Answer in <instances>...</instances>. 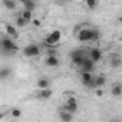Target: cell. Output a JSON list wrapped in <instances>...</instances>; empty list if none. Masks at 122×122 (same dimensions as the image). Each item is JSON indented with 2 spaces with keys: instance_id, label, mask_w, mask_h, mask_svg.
<instances>
[{
  "instance_id": "1",
  "label": "cell",
  "mask_w": 122,
  "mask_h": 122,
  "mask_svg": "<svg viewBox=\"0 0 122 122\" xmlns=\"http://www.w3.org/2000/svg\"><path fill=\"white\" fill-rule=\"evenodd\" d=\"M101 37L99 32L96 29H91V27H82L78 35H76V39L81 42V43H88V42H96L98 39Z\"/></svg>"
},
{
  "instance_id": "2",
  "label": "cell",
  "mask_w": 122,
  "mask_h": 122,
  "mask_svg": "<svg viewBox=\"0 0 122 122\" xmlns=\"http://www.w3.org/2000/svg\"><path fill=\"white\" fill-rule=\"evenodd\" d=\"M0 46H2V49H3L5 53H10V55H12V53H16V52L19 50L16 42H15L10 36H3L2 40H0Z\"/></svg>"
},
{
  "instance_id": "3",
  "label": "cell",
  "mask_w": 122,
  "mask_h": 122,
  "mask_svg": "<svg viewBox=\"0 0 122 122\" xmlns=\"http://www.w3.org/2000/svg\"><path fill=\"white\" fill-rule=\"evenodd\" d=\"M60 39H62V32H60V30H53V32H50L46 36L45 45H46L47 49L49 47H56V45L60 42Z\"/></svg>"
},
{
  "instance_id": "4",
  "label": "cell",
  "mask_w": 122,
  "mask_h": 122,
  "mask_svg": "<svg viewBox=\"0 0 122 122\" xmlns=\"http://www.w3.org/2000/svg\"><path fill=\"white\" fill-rule=\"evenodd\" d=\"M69 57H71L72 63H73L75 66H78L79 69H82V66H83V63H85V60H86V57H88V56H85V55H83V52H82L81 49H78V50L71 52Z\"/></svg>"
},
{
  "instance_id": "5",
  "label": "cell",
  "mask_w": 122,
  "mask_h": 122,
  "mask_svg": "<svg viewBox=\"0 0 122 122\" xmlns=\"http://www.w3.org/2000/svg\"><path fill=\"white\" fill-rule=\"evenodd\" d=\"M63 111H66V112H69V113H72V115L78 111V101H76L75 96H69V98L66 99V102H65V105H63Z\"/></svg>"
},
{
  "instance_id": "6",
  "label": "cell",
  "mask_w": 122,
  "mask_h": 122,
  "mask_svg": "<svg viewBox=\"0 0 122 122\" xmlns=\"http://www.w3.org/2000/svg\"><path fill=\"white\" fill-rule=\"evenodd\" d=\"M39 53H40V47L37 45L32 43V45H27L23 47V56H26V57H36Z\"/></svg>"
},
{
  "instance_id": "7",
  "label": "cell",
  "mask_w": 122,
  "mask_h": 122,
  "mask_svg": "<svg viewBox=\"0 0 122 122\" xmlns=\"http://www.w3.org/2000/svg\"><path fill=\"white\" fill-rule=\"evenodd\" d=\"M81 81H82V85L86 86V88H91V89H95V85H93V81H95V76L89 72H81Z\"/></svg>"
},
{
  "instance_id": "8",
  "label": "cell",
  "mask_w": 122,
  "mask_h": 122,
  "mask_svg": "<svg viewBox=\"0 0 122 122\" xmlns=\"http://www.w3.org/2000/svg\"><path fill=\"white\" fill-rule=\"evenodd\" d=\"M43 62H45V65L47 68H57L59 63H60V60H59V56L57 55H46V57H45Z\"/></svg>"
},
{
  "instance_id": "9",
  "label": "cell",
  "mask_w": 122,
  "mask_h": 122,
  "mask_svg": "<svg viewBox=\"0 0 122 122\" xmlns=\"http://www.w3.org/2000/svg\"><path fill=\"white\" fill-rule=\"evenodd\" d=\"M92 62H95V63H98L99 60L102 59V52L99 50V49H96V47H93V49H91L89 50V56H88Z\"/></svg>"
},
{
  "instance_id": "10",
  "label": "cell",
  "mask_w": 122,
  "mask_h": 122,
  "mask_svg": "<svg viewBox=\"0 0 122 122\" xmlns=\"http://www.w3.org/2000/svg\"><path fill=\"white\" fill-rule=\"evenodd\" d=\"M36 88L37 91H45V89H50V81L47 78H40L36 82Z\"/></svg>"
},
{
  "instance_id": "11",
  "label": "cell",
  "mask_w": 122,
  "mask_h": 122,
  "mask_svg": "<svg viewBox=\"0 0 122 122\" xmlns=\"http://www.w3.org/2000/svg\"><path fill=\"white\" fill-rule=\"evenodd\" d=\"M5 32H6V35H9V36H10V37H13V39H16V37L19 36L16 26L9 25V23H6V25H5Z\"/></svg>"
},
{
  "instance_id": "12",
  "label": "cell",
  "mask_w": 122,
  "mask_h": 122,
  "mask_svg": "<svg viewBox=\"0 0 122 122\" xmlns=\"http://www.w3.org/2000/svg\"><path fill=\"white\" fill-rule=\"evenodd\" d=\"M93 69H95V62H92L89 57H86L85 63H83V66H82V69H81V72H89V73H92Z\"/></svg>"
},
{
  "instance_id": "13",
  "label": "cell",
  "mask_w": 122,
  "mask_h": 122,
  "mask_svg": "<svg viewBox=\"0 0 122 122\" xmlns=\"http://www.w3.org/2000/svg\"><path fill=\"white\" fill-rule=\"evenodd\" d=\"M109 63H111L112 68L118 69V68L122 66V59H121L119 55H112V56H111V60H109Z\"/></svg>"
},
{
  "instance_id": "14",
  "label": "cell",
  "mask_w": 122,
  "mask_h": 122,
  "mask_svg": "<svg viewBox=\"0 0 122 122\" xmlns=\"http://www.w3.org/2000/svg\"><path fill=\"white\" fill-rule=\"evenodd\" d=\"M52 95H53L52 89H45V91H39V92H37V98H39L40 101H47V99L52 98Z\"/></svg>"
},
{
  "instance_id": "15",
  "label": "cell",
  "mask_w": 122,
  "mask_h": 122,
  "mask_svg": "<svg viewBox=\"0 0 122 122\" xmlns=\"http://www.w3.org/2000/svg\"><path fill=\"white\" fill-rule=\"evenodd\" d=\"M59 119L62 121V122H72V121H73V115L62 109V111L59 112Z\"/></svg>"
},
{
  "instance_id": "16",
  "label": "cell",
  "mask_w": 122,
  "mask_h": 122,
  "mask_svg": "<svg viewBox=\"0 0 122 122\" xmlns=\"http://www.w3.org/2000/svg\"><path fill=\"white\" fill-rule=\"evenodd\" d=\"M22 7H23V10L33 12V10L37 7V5H36L35 2H30V0H23V2H22Z\"/></svg>"
},
{
  "instance_id": "17",
  "label": "cell",
  "mask_w": 122,
  "mask_h": 122,
  "mask_svg": "<svg viewBox=\"0 0 122 122\" xmlns=\"http://www.w3.org/2000/svg\"><path fill=\"white\" fill-rule=\"evenodd\" d=\"M111 95H112L113 98H119V96H122V85H121V83L113 85L112 89H111Z\"/></svg>"
},
{
  "instance_id": "18",
  "label": "cell",
  "mask_w": 122,
  "mask_h": 122,
  "mask_svg": "<svg viewBox=\"0 0 122 122\" xmlns=\"http://www.w3.org/2000/svg\"><path fill=\"white\" fill-rule=\"evenodd\" d=\"M105 83H106V78H105V76H96V78H95V81H93L95 89H101Z\"/></svg>"
},
{
  "instance_id": "19",
  "label": "cell",
  "mask_w": 122,
  "mask_h": 122,
  "mask_svg": "<svg viewBox=\"0 0 122 122\" xmlns=\"http://www.w3.org/2000/svg\"><path fill=\"white\" fill-rule=\"evenodd\" d=\"M2 5L7 9V10H10V12H13L15 9H16V2H13V0H3V2H2Z\"/></svg>"
},
{
  "instance_id": "20",
  "label": "cell",
  "mask_w": 122,
  "mask_h": 122,
  "mask_svg": "<svg viewBox=\"0 0 122 122\" xmlns=\"http://www.w3.org/2000/svg\"><path fill=\"white\" fill-rule=\"evenodd\" d=\"M20 16L29 23V22H33V12H29V10H22V13H20Z\"/></svg>"
},
{
  "instance_id": "21",
  "label": "cell",
  "mask_w": 122,
  "mask_h": 122,
  "mask_svg": "<svg viewBox=\"0 0 122 122\" xmlns=\"http://www.w3.org/2000/svg\"><path fill=\"white\" fill-rule=\"evenodd\" d=\"M10 75V69L9 68H3V69H0V79L2 81H6Z\"/></svg>"
},
{
  "instance_id": "22",
  "label": "cell",
  "mask_w": 122,
  "mask_h": 122,
  "mask_svg": "<svg viewBox=\"0 0 122 122\" xmlns=\"http://www.w3.org/2000/svg\"><path fill=\"white\" fill-rule=\"evenodd\" d=\"M15 23H16V27H25V26L27 25V22H26V20H25L20 15L16 17V22H15Z\"/></svg>"
},
{
  "instance_id": "23",
  "label": "cell",
  "mask_w": 122,
  "mask_h": 122,
  "mask_svg": "<svg viewBox=\"0 0 122 122\" xmlns=\"http://www.w3.org/2000/svg\"><path fill=\"white\" fill-rule=\"evenodd\" d=\"M85 6H86L88 9L93 10V9L98 7V2H96V0H86V2H85Z\"/></svg>"
},
{
  "instance_id": "24",
  "label": "cell",
  "mask_w": 122,
  "mask_h": 122,
  "mask_svg": "<svg viewBox=\"0 0 122 122\" xmlns=\"http://www.w3.org/2000/svg\"><path fill=\"white\" fill-rule=\"evenodd\" d=\"M10 115H12V118H20L23 113H22V111L19 109V108H13V109H10Z\"/></svg>"
},
{
  "instance_id": "25",
  "label": "cell",
  "mask_w": 122,
  "mask_h": 122,
  "mask_svg": "<svg viewBox=\"0 0 122 122\" xmlns=\"http://www.w3.org/2000/svg\"><path fill=\"white\" fill-rule=\"evenodd\" d=\"M32 25H33L35 27H40V26H42V20L35 17V19H33V22H32Z\"/></svg>"
},
{
  "instance_id": "26",
  "label": "cell",
  "mask_w": 122,
  "mask_h": 122,
  "mask_svg": "<svg viewBox=\"0 0 122 122\" xmlns=\"http://www.w3.org/2000/svg\"><path fill=\"white\" fill-rule=\"evenodd\" d=\"M95 95H96L98 98H102V96H103V91H102V89H95Z\"/></svg>"
},
{
  "instance_id": "27",
  "label": "cell",
  "mask_w": 122,
  "mask_h": 122,
  "mask_svg": "<svg viewBox=\"0 0 122 122\" xmlns=\"http://www.w3.org/2000/svg\"><path fill=\"white\" fill-rule=\"evenodd\" d=\"M109 122H121V121H119V119H111Z\"/></svg>"
},
{
  "instance_id": "28",
  "label": "cell",
  "mask_w": 122,
  "mask_h": 122,
  "mask_svg": "<svg viewBox=\"0 0 122 122\" xmlns=\"http://www.w3.org/2000/svg\"><path fill=\"white\" fill-rule=\"evenodd\" d=\"M119 22H121V23H122V16H121V17H119Z\"/></svg>"
}]
</instances>
